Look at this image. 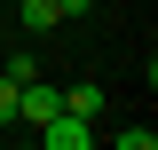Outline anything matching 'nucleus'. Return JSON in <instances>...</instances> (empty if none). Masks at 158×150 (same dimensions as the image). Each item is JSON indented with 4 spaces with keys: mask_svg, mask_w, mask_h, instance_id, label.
Wrapping results in <instances>:
<instances>
[{
    "mask_svg": "<svg viewBox=\"0 0 158 150\" xmlns=\"http://www.w3.org/2000/svg\"><path fill=\"white\" fill-rule=\"evenodd\" d=\"M8 119H16V79L0 71V127H8Z\"/></svg>",
    "mask_w": 158,
    "mask_h": 150,
    "instance_id": "nucleus-4",
    "label": "nucleus"
},
{
    "mask_svg": "<svg viewBox=\"0 0 158 150\" xmlns=\"http://www.w3.org/2000/svg\"><path fill=\"white\" fill-rule=\"evenodd\" d=\"M63 111H79V119H103V87H95V79L63 87Z\"/></svg>",
    "mask_w": 158,
    "mask_h": 150,
    "instance_id": "nucleus-2",
    "label": "nucleus"
},
{
    "mask_svg": "<svg viewBox=\"0 0 158 150\" xmlns=\"http://www.w3.org/2000/svg\"><path fill=\"white\" fill-rule=\"evenodd\" d=\"M16 24L24 32H48V24H63V16H56V0H16Z\"/></svg>",
    "mask_w": 158,
    "mask_h": 150,
    "instance_id": "nucleus-3",
    "label": "nucleus"
},
{
    "mask_svg": "<svg viewBox=\"0 0 158 150\" xmlns=\"http://www.w3.org/2000/svg\"><path fill=\"white\" fill-rule=\"evenodd\" d=\"M87 8H95V0H56V16H87Z\"/></svg>",
    "mask_w": 158,
    "mask_h": 150,
    "instance_id": "nucleus-5",
    "label": "nucleus"
},
{
    "mask_svg": "<svg viewBox=\"0 0 158 150\" xmlns=\"http://www.w3.org/2000/svg\"><path fill=\"white\" fill-rule=\"evenodd\" d=\"M40 142H48V150H87L95 127H87L79 111H56V119H40Z\"/></svg>",
    "mask_w": 158,
    "mask_h": 150,
    "instance_id": "nucleus-1",
    "label": "nucleus"
}]
</instances>
